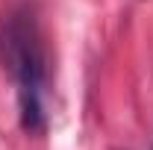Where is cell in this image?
<instances>
[{
	"label": "cell",
	"instance_id": "obj_1",
	"mask_svg": "<svg viewBox=\"0 0 153 150\" xmlns=\"http://www.w3.org/2000/svg\"><path fill=\"white\" fill-rule=\"evenodd\" d=\"M0 65L18 85L21 127L27 132H44L47 53L33 3H15L0 15Z\"/></svg>",
	"mask_w": 153,
	"mask_h": 150
}]
</instances>
